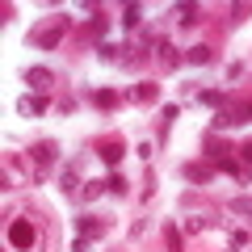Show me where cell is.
<instances>
[{
  "label": "cell",
  "instance_id": "5",
  "mask_svg": "<svg viewBox=\"0 0 252 252\" xmlns=\"http://www.w3.org/2000/svg\"><path fill=\"white\" fill-rule=\"evenodd\" d=\"M181 177H185L189 185H210V181H215V168H210L206 160H193V164H185V168H181Z\"/></svg>",
  "mask_w": 252,
  "mask_h": 252
},
{
  "label": "cell",
  "instance_id": "16",
  "mask_svg": "<svg viewBox=\"0 0 252 252\" xmlns=\"http://www.w3.org/2000/svg\"><path fill=\"white\" fill-rule=\"evenodd\" d=\"M172 13H177V21H181V26H198V4H193V0H189V4H177V9H172Z\"/></svg>",
  "mask_w": 252,
  "mask_h": 252
},
{
  "label": "cell",
  "instance_id": "13",
  "mask_svg": "<svg viewBox=\"0 0 252 252\" xmlns=\"http://www.w3.org/2000/svg\"><path fill=\"white\" fill-rule=\"evenodd\" d=\"M198 101H202V105H210V109H227V101H231V97H227V89H202Z\"/></svg>",
  "mask_w": 252,
  "mask_h": 252
},
{
  "label": "cell",
  "instance_id": "15",
  "mask_svg": "<svg viewBox=\"0 0 252 252\" xmlns=\"http://www.w3.org/2000/svg\"><path fill=\"white\" fill-rule=\"evenodd\" d=\"M105 189L114 193V198H126V193H130V181H126L122 172H109V177H105Z\"/></svg>",
  "mask_w": 252,
  "mask_h": 252
},
{
  "label": "cell",
  "instance_id": "24",
  "mask_svg": "<svg viewBox=\"0 0 252 252\" xmlns=\"http://www.w3.org/2000/svg\"><path fill=\"white\" fill-rule=\"evenodd\" d=\"M235 152H240V160H244V164H252V139H248V143H240Z\"/></svg>",
  "mask_w": 252,
  "mask_h": 252
},
{
  "label": "cell",
  "instance_id": "6",
  "mask_svg": "<svg viewBox=\"0 0 252 252\" xmlns=\"http://www.w3.org/2000/svg\"><path fill=\"white\" fill-rule=\"evenodd\" d=\"M46 109H51V101H46V97H34V93H21V97H17V114L38 118V114H46Z\"/></svg>",
  "mask_w": 252,
  "mask_h": 252
},
{
  "label": "cell",
  "instance_id": "18",
  "mask_svg": "<svg viewBox=\"0 0 252 252\" xmlns=\"http://www.w3.org/2000/svg\"><path fill=\"white\" fill-rule=\"evenodd\" d=\"M93 105H97V109H114L118 105V93L114 89H97V93H93Z\"/></svg>",
  "mask_w": 252,
  "mask_h": 252
},
{
  "label": "cell",
  "instance_id": "1",
  "mask_svg": "<svg viewBox=\"0 0 252 252\" xmlns=\"http://www.w3.org/2000/svg\"><path fill=\"white\" fill-rule=\"evenodd\" d=\"M21 84H26L34 97H46V93H51V84H55V72L46 67V63H34V67H26V72H21Z\"/></svg>",
  "mask_w": 252,
  "mask_h": 252
},
{
  "label": "cell",
  "instance_id": "17",
  "mask_svg": "<svg viewBox=\"0 0 252 252\" xmlns=\"http://www.w3.org/2000/svg\"><path fill=\"white\" fill-rule=\"evenodd\" d=\"M164 244H168V252H185V244H181V227H177V223H164Z\"/></svg>",
  "mask_w": 252,
  "mask_h": 252
},
{
  "label": "cell",
  "instance_id": "8",
  "mask_svg": "<svg viewBox=\"0 0 252 252\" xmlns=\"http://www.w3.org/2000/svg\"><path fill=\"white\" fill-rule=\"evenodd\" d=\"M76 231H80V240H101L105 235V223L101 219H76Z\"/></svg>",
  "mask_w": 252,
  "mask_h": 252
},
{
  "label": "cell",
  "instance_id": "4",
  "mask_svg": "<svg viewBox=\"0 0 252 252\" xmlns=\"http://www.w3.org/2000/svg\"><path fill=\"white\" fill-rule=\"evenodd\" d=\"M67 26H72V17H55V26L34 30V34H30V42L42 46V51H51V46H59V38H63V30H67Z\"/></svg>",
  "mask_w": 252,
  "mask_h": 252
},
{
  "label": "cell",
  "instance_id": "10",
  "mask_svg": "<svg viewBox=\"0 0 252 252\" xmlns=\"http://www.w3.org/2000/svg\"><path fill=\"white\" fill-rule=\"evenodd\" d=\"M219 223H223V219L206 210V215H193V219H185V231H215Z\"/></svg>",
  "mask_w": 252,
  "mask_h": 252
},
{
  "label": "cell",
  "instance_id": "21",
  "mask_svg": "<svg viewBox=\"0 0 252 252\" xmlns=\"http://www.w3.org/2000/svg\"><path fill=\"white\" fill-rule=\"evenodd\" d=\"M105 30H109V17H105V13H97V17L89 21V38H101Z\"/></svg>",
  "mask_w": 252,
  "mask_h": 252
},
{
  "label": "cell",
  "instance_id": "23",
  "mask_svg": "<svg viewBox=\"0 0 252 252\" xmlns=\"http://www.w3.org/2000/svg\"><path fill=\"white\" fill-rule=\"evenodd\" d=\"M244 244H248V231H231V248H235V252H240V248H244Z\"/></svg>",
  "mask_w": 252,
  "mask_h": 252
},
{
  "label": "cell",
  "instance_id": "11",
  "mask_svg": "<svg viewBox=\"0 0 252 252\" xmlns=\"http://www.w3.org/2000/svg\"><path fill=\"white\" fill-rule=\"evenodd\" d=\"M156 51H160V63H164V67H181V63H185V55H181L168 38H160V46H156Z\"/></svg>",
  "mask_w": 252,
  "mask_h": 252
},
{
  "label": "cell",
  "instance_id": "2",
  "mask_svg": "<svg viewBox=\"0 0 252 252\" xmlns=\"http://www.w3.org/2000/svg\"><path fill=\"white\" fill-rule=\"evenodd\" d=\"M30 156H34V164H38L34 177L42 181V177H46V168H51V164H59V143H55V139H38V143L30 147Z\"/></svg>",
  "mask_w": 252,
  "mask_h": 252
},
{
  "label": "cell",
  "instance_id": "25",
  "mask_svg": "<svg viewBox=\"0 0 252 252\" xmlns=\"http://www.w3.org/2000/svg\"><path fill=\"white\" fill-rule=\"evenodd\" d=\"M177 114H181L177 105H164V109H160V118H164V126H168V122H172V118H177Z\"/></svg>",
  "mask_w": 252,
  "mask_h": 252
},
{
  "label": "cell",
  "instance_id": "12",
  "mask_svg": "<svg viewBox=\"0 0 252 252\" xmlns=\"http://www.w3.org/2000/svg\"><path fill=\"white\" fill-rule=\"evenodd\" d=\"M160 97V84H152V80H139L135 89H130V101H139V105H147V101H156Z\"/></svg>",
  "mask_w": 252,
  "mask_h": 252
},
{
  "label": "cell",
  "instance_id": "22",
  "mask_svg": "<svg viewBox=\"0 0 252 252\" xmlns=\"http://www.w3.org/2000/svg\"><path fill=\"white\" fill-rule=\"evenodd\" d=\"M130 235H135V240H143V235H147V219H135V223H130Z\"/></svg>",
  "mask_w": 252,
  "mask_h": 252
},
{
  "label": "cell",
  "instance_id": "7",
  "mask_svg": "<svg viewBox=\"0 0 252 252\" xmlns=\"http://www.w3.org/2000/svg\"><path fill=\"white\" fill-rule=\"evenodd\" d=\"M97 156H101V164H122V156H126V147H122V139H109V143H101L97 147Z\"/></svg>",
  "mask_w": 252,
  "mask_h": 252
},
{
  "label": "cell",
  "instance_id": "20",
  "mask_svg": "<svg viewBox=\"0 0 252 252\" xmlns=\"http://www.w3.org/2000/svg\"><path fill=\"white\" fill-rule=\"evenodd\" d=\"M59 189H63V193H80V177H76V168H63Z\"/></svg>",
  "mask_w": 252,
  "mask_h": 252
},
{
  "label": "cell",
  "instance_id": "14",
  "mask_svg": "<svg viewBox=\"0 0 252 252\" xmlns=\"http://www.w3.org/2000/svg\"><path fill=\"white\" fill-rule=\"evenodd\" d=\"M122 26L126 30H139V26H143V4H122Z\"/></svg>",
  "mask_w": 252,
  "mask_h": 252
},
{
  "label": "cell",
  "instance_id": "19",
  "mask_svg": "<svg viewBox=\"0 0 252 252\" xmlns=\"http://www.w3.org/2000/svg\"><path fill=\"white\" fill-rule=\"evenodd\" d=\"M101 193H109V189H105V181H84V185H80V198H84V202L101 198Z\"/></svg>",
  "mask_w": 252,
  "mask_h": 252
},
{
  "label": "cell",
  "instance_id": "3",
  "mask_svg": "<svg viewBox=\"0 0 252 252\" xmlns=\"http://www.w3.org/2000/svg\"><path fill=\"white\" fill-rule=\"evenodd\" d=\"M9 244L17 252H30L38 244V231H34V223H30V219H13L9 223Z\"/></svg>",
  "mask_w": 252,
  "mask_h": 252
},
{
  "label": "cell",
  "instance_id": "9",
  "mask_svg": "<svg viewBox=\"0 0 252 252\" xmlns=\"http://www.w3.org/2000/svg\"><path fill=\"white\" fill-rule=\"evenodd\" d=\"M210 59H215V51H210L206 42H193V46L185 51V63H193V67H206Z\"/></svg>",
  "mask_w": 252,
  "mask_h": 252
}]
</instances>
